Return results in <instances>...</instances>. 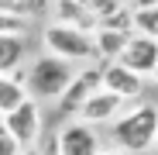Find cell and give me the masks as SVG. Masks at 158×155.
<instances>
[{
	"label": "cell",
	"mask_w": 158,
	"mask_h": 155,
	"mask_svg": "<svg viewBox=\"0 0 158 155\" xmlns=\"http://www.w3.org/2000/svg\"><path fill=\"white\" fill-rule=\"evenodd\" d=\"M155 138H158V107H155V103H138V107L124 110L110 124V141L124 155L151 152L155 148Z\"/></svg>",
	"instance_id": "6da1fadb"
},
{
	"label": "cell",
	"mask_w": 158,
	"mask_h": 155,
	"mask_svg": "<svg viewBox=\"0 0 158 155\" xmlns=\"http://www.w3.org/2000/svg\"><path fill=\"white\" fill-rule=\"evenodd\" d=\"M72 66L69 62H62V59H55V55H38L35 62H31V69H28V76H24V83H28V97L31 100H59L62 93H65V86H69V80H72Z\"/></svg>",
	"instance_id": "7a4b0ae2"
},
{
	"label": "cell",
	"mask_w": 158,
	"mask_h": 155,
	"mask_svg": "<svg viewBox=\"0 0 158 155\" xmlns=\"http://www.w3.org/2000/svg\"><path fill=\"white\" fill-rule=\"evenodd\" d=\"M45 52L55 55L62 62H93L96 59V48H93V35H83L76 28H65V24H45L41 31Z\"/></svg>",
	"instance_id": "3957f363"
},
{
	"label": "cell",
	"mask_w": 158,
	"mask_h": 155,
	"mask_svg": "<svg viewBox=\"0 0 158 155\" xmlns=\"http://www.w3.org/2000/svg\"><path fill=\"white\" fill-rule=\"evenodd\" d=\"M4 121V127L10 131V138L21 145V148H35L41 141V103L38 100H24L17 110H10L7 117H0Z\"/></svg>",
	"instance_id": "277c9868"
},
{
	"label": "cell",
	"mask_w": 158,
	"mask_h": 155,
	"mask_svg": "<svg viewBox=\"0 0 158 155\" xmlns=\"http://www.w3.org/2000/svg\"><path fill=\"white\" fill-rule=\"evenodd\" d=\"M100 86H103V72H100V66H96V62H89L86 69H79L72 80H69L65 93L55 100V103H59V114L76 117V114H79V107H83V103H86Z\"/></svg>",
	"instance_id": "5b68a950"
},
{
	"label": "cell",
	"mask_w": 158,
	"mask_h": 155,
	"mask_svg": "<svg viewBox=\"0 0 158 155\" xmlns=\"http://www.w3.org/2000/svg\"><path fill=\"white\" fill-rule=\"evenodd\" d=\"M117 62L124 69H131V72H138L141 80L151 76L155 72V62H158V38H151V35H131Z\"/></svg>",
	"instance_id": "8992f818"
},
{
	"label": "cell",
	"mask_w": 158,
	"mask_h": 155,
	"mask_svg": "<svg viewBox=\"0 0 158 155\" xmlns=\"http://www.w3.org/2000/svg\"><path fill=\"white\" fill-rule=\"evenodd\" d=\"M59 152L62 155H100V135H96V127L83 124V121H65L59 127Z\"/></svg>",
	"instance_id": "52a82bcc"
},
{
	"label": "cell",
	"mask_w": 158,
	"mask_h": 155,
	"mask_svg": "<svg viewBox=\"0 0 158 155\" xmlns=\"http://www.w3.org/2000/svg\"><path fill=\"white\" fill-rule=\"evenodd\" d=\"M124 103L127 100H120L117 93H110V90H96L83 107H79V114H76V121H83V124H89V127H96V124H114L120 114H124Z\"/></svg>",
	"instance_id": "ba28073f"
},
{
	"label": "cell",
	"mask_w": 158,
	"mask_h": 155,
	"mask_svg": "<svg viewBox=\"0 0 158 155\" xmlns=\"http://www.w3.org/2000/svg\"><path fill=\"white\" fill-rule=\"evenodd\" d=\"M100 72H103V90L117 93L120 100H138L144 93V80L138 72L124 69L120 62H100Z\"/></svg>",
	"instance_id": "9c48e42d"
},
{
	"label": "cell",
	"mask_w": 158,
	"mask_h": 155,
	"mask_svg": "<svg viewBox=\"0 0 158 155\" xmlns=\"http://www.w3.org/2000/svg\"><path fill=\"white\" fill-rule=\"evenodd\" d=\"M52 24H65V28H76L83 35H93L100 28V21L89 11H83L76 0H52Z\"/></svg>",
	"instance_id": "30bf717a"
},
{
	"label": "cell",
	"mask_w": 158,
	"mask_h": 155,
	"mask_svg": "<svg viewBox=\"0 0 158 155\" xmlns=\"http://www.w3.org/2000/svg\"><path fill=\"white\" fill-rule=\"evenodd\" d=\"M24 76L28 72H21L14 69L10 76H0V117H7L10 110H17L24 100H28V83H24Z\"/></svg>",
	"instance_id": "8fae6325"
},
{
	"label": "cell",
	"mask_w": 158,
	"mask_h": 155,
	"mask_svg": "<svg viewBox=\"0 0 158 155\" xmlns=\"http://www.w3.org/2000/svg\"><path fill=\"white\" fill-rule=\"evenodd\" d=\"M127 38H131V35H124V31H103V28H96V31H93L96 59H100V62H117L120 52H124V45H127Z\"/></svg>",
	"instance_id": "7c38bea8"
},
{
	"label": "cell",
	"mask_w": 158,
	"mask_h": 155,
	"mask_svg": "<svg viewBox=\"0 0 158 155\" xmlns=\"http://www.w3.org/2000/svg\"><path fill=\"white\" fill-rule=\"evenodd\" d=\"M24 52H28L24 35H0V76H10L14 69H21Z\"/></svg>",
	"instance_id": "4fadbf2b"
},
{
	"label": "cell",
	"mask_w": 158,
	"mask_h": 155,
	"mask_svg": "<svg viewBox=\"0 0 158 155\" xmlns=\"http://www.w3.org/2000/svg\"><path fill=\"white\" fill-rule=\"evenodd\" d=\"M100 28L103 31H124V35H134V21H131V7L127 4H120L110 17H103L100 21Z\"/></svg>",
	"instance_id": "5bb4252c"
},
{
	"label": "cell",
	"mask_w": 158,
	"mask_h": 155,
	"mask_svg": "<svg viewBox=\"0 0 158 155\" xmlns=\"http://www.w3.org/2000/svg\"><path fill=\"white\" fill-rule=\"evenodd\" d=\"M83 11H89L96 21H103V17H110L117 7H120V0H76Z\"/></svg>",
	"instance_id": "9a60e30c"
},
{
	"label": "cell",
	"mask_w": 158,
	"mask_h": 155,
	"mask_svg": "<svg viewBox=\"0 0 158 155\" xmlns=\"http://www.w3.org/2000/svg\"><path fill=\"white\" fill-rule=\"evenodd\" d=\"M24 28H28L24 17H14V14L0 11V35H24Z\"/></svg>",
	"instance_id": "2e32d148"
},
{
	"label": "cell",
	"mask_w": 158,
	"mask_h": 155,
	"mask_svg": "<svg viewBox=\"0 0 158 155\" xmlns=\"http://www.w3.org/2000/svg\"><path fill=\"white\" fill-rule=\"evenodd\" d=\"M0 155H21V145L10 138V131L4 127V121H0Z\"/></svg>",
	"instance_id": "e0dca14e"
},
{
	"label": "cell",
	"mask_w": 158,
	"mask_h": 155,
	"mask_svg": "<svg viewBox=\"0 0 158 155\" xmlns=\"http://www.w3.org/2000/svg\"><path fill=\"white\" fill-rule=\"evenodd\" d=\"M38 145H41V148H38V155H62V152H59V135H55V131L45 135Z\"/></svg>",
	"instance_id": "ac0fdd59"
},
{
	"label": "cell",
	"mask_w": 158,
	"mask_h": 155,
	"mask_svg": "<svg viewBox=\"0 0 158 155\" xmlns=\"http://www.w3.org/2000/svg\"><path fill=\"white\" fill-rule=\"evenodd\" d=\"M131 11H144V7H158V0H131Z\"/></svg>",
	"instance_id": "d6986e66"
},
{
	"label": "cell",
	"mask_w": 158,
	"mask_h": 155,
	"mask_svg": "<svg viewBox=\"0 0 158 155\" xmlns=\"http://www.w3.org/2000/svg\"><path fill=\"white\" fill-rule=\"evenodd\" d=\"M100 155H124V152H117V148H103Z\"/></svg>",
	"instance_id": "ffe728a7"
},
{
	"label": "cell",
	"mask_w": 158,
	"mask_h": 155,
	"mask_svg": "<svg viewBox=\"0 0 158 155\" xmlns=\"http://www.w3.org/2000/svg\"><path fill=\"white\" fill-rule=\"evenodd\" d=\"M21 155H38V148H21Z\"/></svg>",
	"instance_id": "44dd1931"
},
{
	"label": "cell",
	"mask_w": 158,
	"mask_h": 155,
	"mask_svg": "<svg viewBox=\"0 0 158 155\" xmlns=\"http://www.w3.org/2000/svg\"><path fill=\"white\" fill-rule=\"evenodd\" d=\"M151 80H155V83H158V62H155V72H151Z\"/></svg>",
	"instance_id": "7402d4cb"
},
{
	"label": "cell",
	"mask_w": 158,
	"mask_h": 155,
	"mask_svg": "<svg viewBox=\"0 0 158 155\" xmlns=\"http://www.w3.org/2000/svg\"><path fill=\"white\" fill-rule=\"evenodd\" d=\"M155 152H158V138H155Z\"/></svg>",
	"instance_id": "603a6c76"
}]
</instances>
